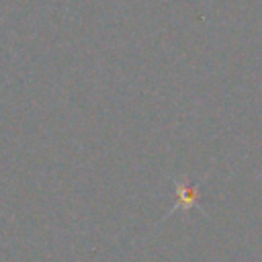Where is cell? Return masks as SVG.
I'll return each instance as SVG.
<instances>
[{"mask_svg":"<svg viewBox=\"0 0 262 262\" xmlns=\"http://www.w3.org/2000/svg\"><path fill=\"white\" fill-rule=\"evenodd\" d=\"M176 196H178V205H176V207H180L182 211H186V209H192V207L199 205L201 192H199L196 186L188 184V180H186V176H184L180 182L176 180Z\"/></svg>","mask_w":262,"mask_h":262,"instance_id":"obj_1","label":"cell"}]
</instances>
